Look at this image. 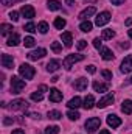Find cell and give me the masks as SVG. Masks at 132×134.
Segmentation results:
<instances>
[{"label":"cell","mask_w":132,"mask_h":134,"mask_svg":"<svg viewBox=\"0 0 132 134\" xmlns=\"http://www.w3.org/2000/svg\"><path fill=\"white\" fill-rule=\"evenodd\" d=\"M25 89V81L20 80L19 76H13L11 78V92L13 94H20Z\"/></svg>","instance_id":"1"},{"label":"cell","mask_w":132,"mask_h":134,"mask_svg":"<svg viewBox=\"0 0 132 134\" xmlns=\"http://www.w3.org/2000/svg\"><path fill=\"white\" fill-rule=\"evenodd\" d=\"M19 73H20V76H23L25 80H33V76L36 75V70H34V67H31L30 64H22V66L19 67Z\"/></svg>","instance_id":"2"},{"label":"cell","mask_w":132,"mask_h":134,"mask_svg":"<svg viewBox=\"0 0 132 134\" xmlns=\"http://www.w3.org/2000/svg\"><path fill=\"white\" fill-rule=\"evenodd\" d=\"M82 59H84V55H68L65 59L62 61V66L65 67L67 70H70L73 64H76V63H79Z\"/></svg>","instance_id":"3"},{"label":"cell","mask_w":132,"mask_h":134,"mask_svg":"<svg viewBox=\"0 0 132 134\" xmlns=\"http://www.w3.org/2000/svg\"><path fill=\"white\" fill-rule=\"evenodd\" d=\"M99 125H101V120H99L98 117H92V119H89L86 122V130H87V133L92 134L99 128Z\"/></svg>","instance_id":"4"},{"label":"cell","mask_w":132,"mask_h":134,"mask_svg":"<svg viewBox=\"0 0 132 134\" xmlns=\"http://www.w3.org/2000/svg\"><path fill=\"white\" fill-rule=\"evenodd\" d=\"M110 13H107V11H103V13H99L98 16H97V19H95V25H98V27H103V25H106V24H109L110 22Z\"/></svg>","instance_id":"5"},{"label":"cell","mask_w":132,"mask_h":134,"mask_svg":"<svg viewBox=\"0 0 132 134\" xmlns=\"http://www.w3.org/2000/svg\"><path fill=\"white\" fill-rule=\"evenodd\" d=\"M45 55H47V50L45 48H36L33 52H30L27 56H28L30 61H37V59H42Z\"/></svg>","instance_id":"6"},{"label":"cell","mask_w":132,"mask_h":134,"mask_svg":"<svg viewBox=\"0 0 132 134\" xmlns=\"http://www.w3.org/2000/svg\"><path fill=\"white\" fill-rule=\"evenodd\" d=\"M27 106H28V103L25 100H22V98H17V100L9 103V108L13 111H22V109H27Z\"/></svg>","instance_id":"7"},{"label":"cell","mask_w":132,"mask_h":134,"mask_svg":"<svg viewBox=\"0 0 132 134\" xmlns=\"http://www.w3.org/2000/svg\"><path fill=\"white\" fill-rule=\"evenodd\" d=\"M120 70H121L123 73H129V72H132V55H128V56L123 59Z\"/></svg>","instance_id":"8"},{"label":"cell","mask_w":132,"mask_h":134,"mask_svg":"<svg viewBox=\"0 0 132 134\" xmlns=\"http://www.w3.org/2000/svg\"><path fill=\"white\" fill-rule=\"evenodd\" d=\"M113 100H115V97H113L112 94H107V95H104V97H103V98L97 103V106H98L99 109H103V108H106V106L112 104V103H113Z\"/></svg>","instance_id":"9"},{"label":"cell","mask_w":132,"mask_h":134,"mask_svg":"<svg viewBox=\"0 0 132 134\" xmlns=\"http://www.w3.org/2000/svg\"><path fill=\"white\" fill-rule=\"evenodd\" d=\"M20 13H22V16L27 17V19H33L34 16H36V11H34V8L31 5H23L22 9H20Z\"/></svg>","instance_id":"10"},{"label":"cell","mask_w":132,"mask_h":134,"mask_svg":"<svg viewBox=\"0 0 132 134\" xmlns=\"http://www.w3.org/2000/svg\"><path fill=\"white\" fill-rule=\"evenodd\" d=\"M87 86H89L87 78H78V80H75V83H73V87H75L76 91H86Z\"/></svg>","instance_id":"11"},{"label":"cell","mask_w":132,"mask_h":134,"mask_svg":"<svg viewBox=\"0 0 132 134\" xmlns=\"http://www.w3.org/2000/svg\"><path fill=\"white\" fill-rule=\"evenodd\" d=\"M107 125L112 126V128H118L121 125V119L118 115H115V114H109L107 115Z\"/></svg>","instance_id":"12"},{"label":"cell","mask_w":132,"mask_h":134,"mask_svg":"<svg viewBox=\"0 0 132 134\" xmlns=\"http://www.w3.org/2000/svg\"><path fill=\"white\" fill-rule=\"evenodd\" d=\"M95 13H97V8H95V6H89V8H86L84 11L79 13V19H81V20H87V19H89L90 16H93Z\"/></svg>","instance_id":"13"},{"label":"cell","mask_w":132,"mask_h":134,"mask_svg":"<svg viewBox=\"0 0 132 134\" xmlns=\"http://www.w3.org/2000/svg\"><path fill=\"white\" fill-rule=\"evenodd\" d=\"M50 101H53V103H59V101H62V92L61 91H58V89H50Z\"/></svg>","instance_id":"14"},{"label":"cell","mask_w":132,"mask_h":134,"mask_svg":"<svg viewBox=\"0 0 132 134\" xmlns=\"http://www.w3.org/2000/svg\"><path fill=\"white\" fill-rule=\"evenodd\" d=\"M99 55H101V58H103L104 61H112V59H113V53H112L110 48H107V47H101V48H99Z\"/></svg>","instance_id":"15"},{"label":"cell","mask_w":132,"mask_h":134,"mask_svg":"<svg viewBox=\"0 0 132 134\" xmlns=\"http://www.w3.org/2000/svg\"><path fill=\"white\" fill-rule=\"evenodd\" d=\"M2 66L5 67V69H13V66H14V59H13V56L3 53V55H2Z\"/></svg>","instance_id":"16"},{"label":"cell","mask_w":132,"mask_h":134,"mask_svg":"<svg viewBox=\"0 0 132 134\" xmlns=\"http://www.w3.org/2000/svg\"><path fill=\"white\" fill-rule=\"evenodd\" d=\"M93 89L95 92H107L109 91V84L107 83H99V81H93Z\"/></svg>","instance_id":"17"},{"label":"cell","mask_w":132,"mask_h":134,"mask_svg":"<svg viewBox=\"0 0 132 134\" xmlns=\"http://www.w3.org/2000/svg\"><path fill=\"white\" fill-rule=\"evenodd\" d=\"M6 44H8L9 47H16V45H19V44H20V36H19L17 33H13L9 37H8Z\"/></svg>","instance_id":"18"},{"label":"cell","mask_w":132,"mask_h":134,"mask_svg":"<svg viewBox=\"0 0 132 134\" xmlns=\"http://www.w3.org/2000/svg\"><path fill=\"white\" fill-rule=\"evenodd\" d=\"M59 67H61V63H59L58 59H50V61H48V64H47V70L53 73V72H56Z\"/></svg>","instance_id":"19"},{"label":"cell","mask_w":132,"mask_h":134,"mask_svg":"<svg viewBox=\"0 0 132 134\" xmlns=\"http://www.w3.org/2000/svg\"><path fill=\"white\" fill-rule=\"evenodd\" d=\"M92 28H93V24L89 22V20H82L81 25H79V30L82 33H89V31H92Z\"/></svg>","instance_id":"20"},{"label":"cell","mask_w":132,"mask_h":134,"mask_svg":"<svg viewBox=\"0 0 132 134\" xmlns=\"http://www.w3.org/2000/svg\"><path fill=\"white\" fill-rule=\"evenodd\" d=\"M121 111L124 112V114H132V100H124L121 103Z\"/></svg>","instance_id":"21"},{"label":"cell","mask_w":132,"mask_h":134,"mask_svg":"<svg viewBox=\"0 0 132 134\" xmlns=\"http://www.w3.org/2000/svg\"><path fill=\"white\" fill-rule=\"evenodd\" d=\"M86 109H92L93 106H95V97L93 95H87L86 98H84V104H82Z\"/></svg>","instance_id":"22"},{"label":"cell","mask_w":132,"mask_h":134,"mask_svg":"<svg viewBox=\"0 0 132 134\" xmlns=\"http://www.w3.org/2000/svg\"><path fill=\"white\" fill-rule=\"evenodd\" d=\"M81 103H82V100H81L79 97H73L71 100L67 103V106H68L70 109H76V108H79V106H81Z\"/></svg>","instance_id":"23"},{"label":"cell","mask_w":132,"mask_h":134,"mask_svg":"<svg viewBox=\"0 0 132 134\" xmlns=\"http://www.w3.org/2000/svg\"><path fill=\"white\" fill-rule=\"evenodd\" d=\"M61 39H62V42H64L65 47H71V42H73V39H71V33H68V31L62 33L61 34Z\"/></svg>","instance_id":"24"},{"label":"cell","mask_w":132,"mask_h":134,"mask_svg":"<svg viewBox=\"0 0 132 134\" xmlns=\"http://www.w3.org/2000/svg\"><path fill=\"white\" fill-rule=\"evenodd\" d=\"M48 9H50V11H58V9H61V2H58V0H48Z\"/></svg>","instance_id":"25"},{"label":"cell","mask_w":132,"mask_h":134,"mask_svg":"<svg viewBox=\"0 0 132 134\" xmlns=\"http://www.w3.org/2000/svg\"><path fill=\"white\" fill-rule=\"evenodd\" d=\"M48 119L50 120H59V119H62V114L59 112V111H56V109H53V111H48Z\"/></svg>","instance_id":"26"},{"label":"cell","mask_w":132,"mask_h":134,"mask_svg":"<svg viewBox=\"0 0 132 134\" xmlns=\"http://www.w3.org/2000/svg\"><path fill=\"white\" fill-rule=\"evenodd\" d=\"M65 19H62V17H56L55 19V22H53V25H55V28H58V30H62L64 27H65Z\"/></svg>","instance_id":"27"},{"label":"cell","mask_w":132,"mask_h":134,"mask_svg":"<svg viewBox=\"0 0 132 134\" xmlns=\"http://www.w3.org/2000/svg\"><path fill=\"white\" fill-rule=\"evenodd\" d=\"M113 36H115V31H113V30H110V28H107V30H103L101 39H106V41H109V39H112Z\"/></svg>","instance_id":"28"},{"label":"cell","mask_w":132,"mask_h":134,"mask_svg":"<svg viewBox=\"0 0 132 134\" xmlns=\"http://www.w3.org/2000/svg\"><path fill=\"white\" fill-rule=\"evenodd\" d=\"M13 30H14L13 25H8V24H2V25H0V33L3 34V36L8 34V33H13Z\"/></svg>","instance_id":"29"},{"label":"cell","mask_w":132,"mask_h":134,"mask_svg":"<svg viewBox=\"0 0 132 134\" xmlns=\"http://www.w3.org/2000/svg\"><path fill=\"white\" fill-rule=\"evenodd\" d=\"M67 117H68L70 120H78L81 115H79V112H78V111H73V109H70V111L67 112Z\"/></svg>","instance_id":"30"},{"label":"cell","mask_w":132,"mask_h":134,"mask_svg":"<svg viewBox=\"0 0 132 134\" xmlns=\"http://www.w3.org/2000/svg\"><path fill=\"white\" fill-rule=\"evenodd\" d=\"M37 30H39V33L45 34L48 31V24H47V22H40V24L37 25Z\"/></svg>","instance_id":"31"},{"label":"cell","mask_w":132,"mask_h":134,"mask_svg":"<svg viewBox=\"0 0 132 134\" xmlns=\"http://www.w3.org/2000/svg\"><path fill=\"white\" fill-rule=\"evenodd\" d=\"M36 28H37V27L34 25L33 22H28V24H27V25L23 27V30H25V31H28V33H34V31H37Z\"/></svg>","instance_id":"32"},{"label":"cell","mask_w":132,"mask_h":134,"mask_svg":"<svg viewBox=\"0 0 132 134\" xmlns=\"http://www.w3.org/2000/svg\"><path fill=\"white\" fill-rule=\"evenodd\" d=\"M59 126H48L45 128V134H59Z\"/></svg>","instance_id":"33"},{"label":"cell","mask_w":132,"mask_h":134,"mask_svg":"<svg viewBox=\"0 0 132 134\" xmlns=\"http://www.w3.org/2000/svg\"><path fill=\"white\" fill-rule=\"evenodd\" d=\"M34 42H36V41H34L31 36H27V37L23 39V45H25V47H33Z\"/></svg>","instance_id":"34"},{"label":"cell","mask_w":132,"mask_h":134,"mask_svg":"<svg viewBox=\"0 0 132 134\" xmlns=\"http://www.w3.org/2000/svg\"><path fill=\"white\" fill-rule=\"evenodd\" d=\"M51 50H53L55 53H59V52L62 50V45H61V42H51Z\"/></svg>","instance_id":"35"},{"label":"cell","mask_w":132,"mask_h":134,"mask_svg":"<svg viewBox=\"0 0 132 134\" xmlns=\"http://www.w3.org/2000/svg\"><path fill=\"white\" fill-rule=\"evenodd\" d=\"M42 98H44L42 92H33L31 94V100L33 101H42Z\"/></svg>","instance_id":"36"},{"label":"cell","mask_w":132,"mask_h":134,"mask_svg":"<svg viewBox=\"0 0 132 134\" xmlns=\"http://www.w3.org/2000/svg\"><path fill=\"white\" fill-rule=\"evenodd\" d=\"M86 47H87V42H86L84 39H79L78 44H76V48H78V50H84Z\"/></svg>","instance_id":"37"},{"label":"cell","mask_w":132,"mask_h":134,"mask_svg":"<svg viewBox=\"0 0 132 134\" xmlns=\"http://www.w3.org/2000/svg\"><path fill=\"white\" fill-rule=\"evenodd\" d=\"M9 19H11L13 22H17V20H19V13H17V11H11V13H9Z\"/></svg>","instance_id":"38"},{"label":"cell","mask_w":132,"mask_h":134,"mask_svg":"<svg viewBox=\"0 0 132 134\" xmlns=\"http://www.w3.org/2000/svg\"><path fill=\"white\" fill-rule=\"evenodd\" d=\"M101 75H103V78H106V80H112V72H109V70H103Z\"/></svg>","instance_id":"39"},{"label":"cell","mask_w":132,"mask_h":134,"mask_svg":"<svg viewBox=\"0 0 132 134\" xmlns=\"http://www.w3.org/2000/svg\"><path fill=\"white\" fill-rule=\"evenodd\" d=\"M101 44H103V42H101V39H99V37H95V39H93V47H95V48H101Z\"/></svg>","instance_id":"40"},{"label":"cell","mask_w":132,"mask_h":134,"mask_svg":"<svg viewBox=\"0 0 132 134\" xmlns=\"http://www.w3.org/2000/svg\"><path fill=\"white\" fill-rule=\"evenodd\" d=\"M86 70H87L89 73H95V72H97V67L93 66V64H90V66H87V67H86Z\"/></svg>","instance_id":"41"},{"label":"cell","mask_w":132,"mask_h":134,"mask_svg":"<svg viewBox=\"0 0 132 134\" xmlns=\"http://www.w3.org/2000/svg\"><path fill=\"white\" fill-rule=\"evenodd\" d=\"M3 6H8V5H13V2H17V0H0Z\"/></svg>","instance_id":"42"},{"label":"cell","mask_w":132,"mask_h":134,"mask_svg":"<svg viewBox=\"0 0 132 134\" xmlns=\"http://www.w3.org/2000/svg\"><path fill=\"white\" fill-rule=\"evenodd\" d=\"M13 122H14V120H13V119H9V117H5V119H3V123H5V125H11Z\"/></svg>","instance_id":"43"},{"label":"cell","mask_w":132,"mask_h":134,"mask_svg":"<svg viewBox=\"0 0 132 134\" xmlns=\"http://www.w3.org/2000/svg\"><path fill=\"white\" fill-rule=\"evenodd\" d=\"M47 91H48V87H47L45 84H42V86H39V92H42V94H44V92H47Z\"/></svg>","instance_id":"44"},{"label":"cell","mask_w":132,"mask_h":134,"mask_svg":"<svg viewBox=\"0 0 132 134\" xmlns=\"http://www.w3.org/2000/svg\"><path fill=\"white\" fill-rule=\"evenodd\" d=\"M126 0H110V3L112 5H121V3H124Z\"/></svg>","instance_id":"45"},{"label":"cell","mask_w":132,"mask_h":134,"mask_svg":"<svg viewBox=\"0 0 132 134\" xmlns=\"http://www.w3.org/2000/svg\"><path fill=\"white\" fill-rule=\"evenodd\" d=\"M120 47H121V48H129V47H131V44H129V42H121V44H120Z\"/></svg>","instance_id":"46"},{"label":"cell","mask_w":132,"mask_h":134,"mask_svg":"<svg viewBox=\"0 0 132 134\" xmlns=\"http://www.w3.org/2000/svg\"><path fill=\"white\" fill-rule=\"evenodd\" d=\"M30 117H31V119H37V120L40 119V115H39V114H30Z\"/></svg>","instance_id":"47"},{"label":"cell","mask_w":132,"mask_h":134,"mask_svg":"<svg viewBox=\"0 0 132 134\" xmlns=\"http://www.w3.org/2000/svg\"><path fill=\"white\" fill-rule=\"evenodd\" d=\"M13 134H25L22 130H16V131H13Z\"/></svg>","instance_id":"48"},{"label":"cell","mask_w":132,"mask_h":134,"mask_svg":"<svg viewBox=\"0 0 132 134\" xmlns=\"http://www.w3.org/2000/svg\"><path fill=\"white\" fill-rule=\"evenodd\" d=\"M99 134H110V133H109L107 130H101V131H99Z\"/></svg>","instance_id":"49"},{"label":"cell","mask_w":132,"mask_h":134,"mask_svg":"<svg viewBox=\"0 0 132 134\" xmlns=\"http://www.w3.org/2000/svg\"><path fill=\"white\" fill-rule=\"evenodd\" d=\"M131 24H132V17H129V19L126 20V25H131Z\"/></svg>","instance_id":"50"},{"label":"cell","mask_w":132,"mask_h":134,"mask_svg":"<svg viewBox=\"0 0 132 134\" xmlns=\"http://www.w3.org/2000/svg\"><path fill=\"white\" fill-rule=\"evenodd\" d=\"M65 3H67V5H71V3H73V0H65Z\"/></svg>","instance_id":"51"},{"label":"cell","mask_w":132,"mask_h":134,"mask_svg":"<svg viewBox=\"0 0 132 134\" xmlns=\"http://www.w3.org/2000/svg\"><path fill=\"white\" fill-rule=\"evenodd\" d=\"M128 34H129V37L132 39V30H129V31H128Z\"/></svg>","instance_id":"52"},{"label":"cell","mask_w":132,"mask_h":134,"mask_svg":"<svg viewBox=\"0 0 132 134\" xmlns=\"http://www.w3.org/2000/svg\"><path fill=\"white\" fill-rule=\"evenodd\" d=\"M84 2H97V0H84Z\"/></svg>","instance_id":"53"},{"label":"cell","mask_w":132,"mask_h":134,"mask_svg":"<svg viewBox=\"0 0 132 134\" xmlns=\"http://www.w3.org/2000/svg\"><path fill=\"white\" fill-rule=\"evenodd\" d=\"M131 83H132V76H131Z\"/></svg>","instance_id":"54"}]
</instances>
